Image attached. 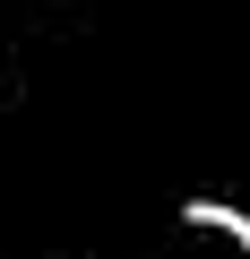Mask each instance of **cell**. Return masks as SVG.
Masks as SVG:
<instances>
[{"label": "cell", "mask_w": 250, "mask_h": 259, "mask_svg": "<svg viewBox=\"0 0 250 259\" xmlns=\"http://www.w3.org/2000/svg\"><path fill=\"white\" fill-rule=\"evenodd\" d=\"M181 225H198V233H233V250L250 259V207H224V199H190V207H181Z\"/></svg>", "instance_id": "obj_1"}]
</instances>
